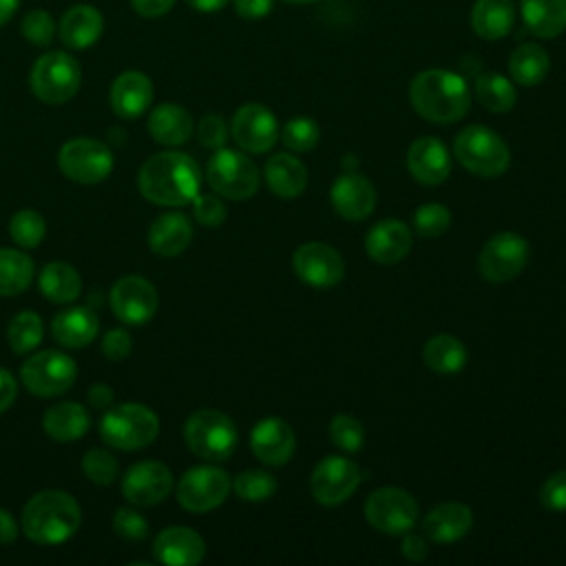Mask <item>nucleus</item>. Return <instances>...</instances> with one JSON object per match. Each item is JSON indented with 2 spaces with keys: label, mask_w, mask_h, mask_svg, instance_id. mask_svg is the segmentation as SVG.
Wrapping results in <instances>:
<instances>
[{
  "label": "nucleus",
  "mask_w": 566,
  "mask_h": 566,
  "mask_svg": "<svg viewBox=\"0 0 566 566\" xmlns=\"http://www.w3.org/2000/svg\"><path fill=\"white\" fill-rule=\"evenodd\" d=\"M201 170L197 161L179 150H164L144 161L137 175L139 192L166 208H179L192 203L199 195Z\"/></svg>",
  "instance_id": "obj_1"
},
{
  "label": "nucleus",
  "mask_w": 566,
  "mask_h": 566,
  "mask_svg": "<svg viewBox=\"0 0 566 566\" xmlns=\"http://www.w3.org/2000/svg\"><path fill=\"white\" fill-rule=\"evenodd\" d=\"M409 102L420 117L436 124H451L467 115L471 93L462 75L447 69H427L411 80Z\"/></svg>",
  "instance_id": "obj_2"
},
{
  "label": "nucleus",
  "mask_w": 566,
  "mask_h": 566,
  "mask_svg": "<svg viewBox=\"0 0 566 566\" xmlns=\"http://www.w3.org/2000/svg\"><path fill=\"white\" fill-rule=\"evenodd\" d=\"M24 535L42 546H55L75 535L82 511L75 497L60 489H46L35 493L22 509Z\"/></svg>",
  "instance_id": "obj_3"
},
{
  "label": "nucleus",
  "mask_w": 566,
  "mask_h": 566,
  "mask_svg": "<svg viewBox=\"0 0 566 566\" xmlns=\"http://www.w3.org/2000/svg\"><path fill=\"white\" fill-rule=\"evenodd\" d=\"M159 433V418L139 402L111 405L99 420L102 440L119 451H137L148 447Z\"/></svg>",
  "instance_id": "obj_4"
},
{
  "label": "nucleus",
  "mask_w": 566,
  "mask_h": 566,
  "mask_svg": "<svg viewBox=\"0 0 566 566\" xmlns=\"http://www.w3.org/2000/svg\"><path fill=\"white\" fill-rule=\"evenodd\" d=\"M453 155L462 168L484 179L504 175L511 164V150L506 142L482 124H471L455 135Z\"/></svg>",
  "instance_id": "obj_5"
},
{
  "label": "nucleus",
  "mask_w": 566,
  "mask_h": 566,
  "mask_svg": "<svg viewBox=\"0 0 566 566\" xmlns=\"http://www.w3.org/2000/svg\"><path fill=\"white\" fill-rule=\"evenodd\" d=\"M184 440L197 458L223 462L234 453L239 433L223 411L197 409L184 424Z\"/></svg>",
  "instance_id": "obj_6"
},
{
  "label": "nucleus",
  "mask_w": 566,
  "mask_h": 566,
  "mask_svg": "<svg viewBox=\"0 0 566 566\" xmlns=\"http://www.w3.org/2000/svg\"><path fill=\"white\" fill-rule=\"evenodd\" d=\"M82 82L80 64L64 51H49L40 55L29 73L31 93L44 104L69 102Z\"/></svg>",
  "instance_id": "obj_7"
},
{
  "label": "nucleus",
  "mask_w": 566,
  "mask_h": 566,
  "mask_svg": "<svg viewBox=\"0 0 566 566\" xmlns=\"http://www.w3.org/2000/svg\"><path fill=\"white\" fill-rule=\"evenodd\" d=\"M206 179L217 195L232 201L250 199L261 181L259 168L248 155L223 146L208 159Z\"/></svg>",
  "instance_id": "obj_8"
},
{
  "label": "nucleus",
  "mask_w": 566,
  "mask_h": 566,
  "mask_svg": "<svg viewBox=\"0 0 566 566\" xmlns=\"http://www.w3.org/2000/svg\"><path fill=\"white\" fill-rule=\"evenodd\" d=\"M77 365L60 349H44L29 356L20 367V378L27 391L40 398H53L69 391L75 382Z\"/></svg>",
  "instance_id": "obj_9"
},
{
  "label": "nucleus",
  "mask_w": 566,
  "mask_h": 566,
  "mask_svg": "<svg viewBox=\"0 0 566 566\" xmlns=\"http://www.w3.org/2000/svg\"><path fill=\"white\" fill-rule=\"evenodd\" d=\"M57 166L71 181L91 186L104 181L113 170L111 148L93 137H75L64 142L57 153Z\"/></svg>",
  "instance_id": "obj_10"
},
{
  "label": "nucleus",
  "mask_w": 566,
  "mask_h": 566,
  "mask_svg": "<svg viewBox=\"0 0 566 566\" xmlns=\"http://www.w3.org/2000/svg\"><path fill=\"white\" fill-rule=\"evenodd\" d=\"M531 256L528 241L511 230L493 234L480 250L478 268L489 283H506L522 274Z\"/></svg>",
  "instance_id": "obj_11"
},
{
  "label": "nucleus",
  "mask_w": 566,
  "mask_h": 566,
  "mask_svg": "<svg viewBox=\"0 0 566 566\" xmlns=\"http://www.w3.org/2000/svg\"><path fill=\"white\" fill-rule=\"evenodd\" d=\"M232 489L230 475L212 464L188 469L177 482V500L190 513H208L221 506Z\"/></svg>",
  "instance_id": "obj_12"
},
{
  "label": "nucleus",
  "mask_w": 566,
  "mask_h": 566,
  "mask_svg": "<svg viewBox=\"0 0 566 566\" xmlns=\"http://www.w3.org/2000/svg\"><path fill=\"white\" fill-rule=\"evenodd\" d=\"M367 522L387 535H402L416 526L418 502L398 486L376 489L365 502Z\"/></svg>",
  "instance_id": "obj_13"
},
{
  "label": "nucleus",
  "mask_w": 566,
  "mask_h": 566,
  "mask_svg": "<svg viewBox=\"0 0 566 566\" xmlns=\"http://www.w3.org/2000/svg\"><path fill=\"white\" fill-rule=\"evenodd\" d=\"M360 484V469L340 455L323 458L310 478V491L323 506H338L354 495Z\"/></svg>",
  "instance_id": "obj_14"
},
{
  "label": "nucleus",
  "mask_w": 566,
  "mask_h": 566,
  "mask_svg": "<svg viewBox=\"0 0 566 566\" xmlns=\"http://www.w3.org/2000/svg\"><path fill=\"white\" fill-rule=\"evenodd\" d=\"M292 268L296 276L310 287H334L345 274V261L332 245L323 241H307L292 254Z\"/></svg>",
  "instance_id": "obj_15"
},
{
  "label": "nucleus",
  "mask_w": 566,
  "mask_h": 566,
  "mask_svg": "<svg viewBox=\"0 0 566 566\" xmlns=\"http://www.w3.org/2000/svg\"><path fill=\"white\" fill-rule=\"evenodd\" d=\"M111 307L122 323L144 325L155 316L159 307V294L148 279L126 274L111 287Z\"/></svg>",
  "instance_id": "obj_16"
},
{
  "label": "nucleus",
  "mask_w": 566,
  "mask_h": 566,
  "mask_svg": "<svg viewBox=\"0 0 566 566\" xmlns=\"http://www.w3.org/2000/svg\"><path fill=\"white\" fill-rule=\"evenodd\" d=\"M232 139L245 153H268L279 137V122L263 104H243L230 124Z\"/></svg>",
  "instance_id": "obj_17"
},
{
  "label": "nucleus",
  "mask_w": 566,
  "mask_h": 566,
  "mask_svg": "<svg viewBox=\"0 0 566 566\" xmlns=\"http://www.w3.org/2000/svg\"><path fill=\"white\" fill-rule=\"evenodd\" d=\"M172 491V473L159 460L135 462L122 480L124 497L135 506H155Z\"/></svg>",
  "instance_id": "obj_18"
},
{
  "label": "nucleus",
  "mask_w": 566,
  "mask_h": 566,
  "mask_svg": "<svg viewBox=\"0 0 566 566\" xmlns=\"http://www.w3.org/2000/svg\"><path fill=\"white\" fill-rule=\"evenodd\" d=\"M250 447L263 464L283 467L294 455L296 438L292 427L283 418L270 416L254 424L250 433Z\"/></svg>",
  "instance_id": "obj_19"
},
{
  "label": "nucleus",
  "mask_w": 566,
  "mask_h": 566,
  "mask_svg": "<svg viewBox=\"0 0 566 566\" xmlns=\"http://www.w3.org/2000/svg\"><path fill=\"white\" fill-rule=\"evenodd\" d=\"M334 210L347 221H363L376 208V188L358 172H343L329 190Z\"/></svg>",
  "instance_id": "obj_20"
},
{
  "label": "nucleus",
  "mask_w": 566,
  "mask_h": 566,
  "mask_svg": "<svg viewBox=\"0 0 566 566\" xmlns=\"http://www.w3.org/2000/svg\"><path fill=\"white\" fill-rule=\"evenodd\" d=\"M407 168L422 186H438L451 172V155L438 137H420L407 150Z\"/></svg>",
  "instance_id": "obj_21"
},
{
  "label": "nucleus",
  "mask_w": 566,
  "mask_h": 566,
  "mask_svg": "<svg viewBox=\"0 0 566 566\" xmlns=\"http://www.w3.org/2000/svg\"><path fill=\"white\" fill-rule=\"evenodd\" d=\"M153 555L168 566H195L206 555V542L188 526H168L155 537Z\"/></svg>",
  "instance_id": "obj_22"
},
{
  "label": "nucleus",
  "mask_w": 566,
  "mask_h": 566,
  "mask_svg": "<svg viewBox=\"0 0 566 566\" xmlns=\"http://www.w3.org/2000/svg\"><path fill=\"white\" fill-rule=\"evenodd\" d=\"M413 243V234L407 223L398 219H382L365 234L367 254L382 265L402 261Z\"/></svg>",
  "instance_id": "obj_23"
},
{
  "label": "nucleus",
  "mask_w": 566,
  "mask_h": 566,
  "mask_svg": "<svg viewBox=\"0 0 566 566\" xmlns=\"http://www.w3.org/2000/svg\"><path fill=\"white\" fill-rule=\"evenodd\" d=\"M111 108L122 119L139 117L153 102V82L139 71H124L111 84Z\"/></svg>",
  "instance_id": "obj_24"
},
{
  "label": "nucleus",
  "mask_w": 566,
  "mask_h": 566,
  "mask_svg": "<svg viewBox=\"0 0 566 566\" xmlns=\"http://www.w3.org/2000/svg\"><path fill=\"white\" fill-rule=\"evenodd\" d=\"M473 526V513L462 502H442L433 506L424 520L422 531L429 539L438 544H451L462 539Z\"/></svg>",
  "instance_id": "obj_25"
},
{
  "label": "nucleus",
  "mask_w": 566,
  "mask_h": 566,
  "mask_svg": "<svg viewBox=\"0 0 566 566\" xmlns=\"http://www.w3.org/2000/svg\"><path fill=\"white\" fill-rule=\"evenodd\" d=\"M97 332H99V318L91 307H84V305H71L57 312L51 321L53 338L69 349L86 347L91 340H95Z\"/></svg>",
  "instance_id": "obj_26"
},
{
  "label": "nucleus",
  "mask_w": 566,
  "mask_h": 566,
  "mask_svg": "<svg viewBox=\"0 0 566 566\" xmlns=\"http://www.w3.org/2000/svg\"><path fill=\"white\" fill-rule=\"evenodd\" d=\"M192 241V223L184 212L159 214L148 230V245L159 256H177Z\"/></svg>",
  "instance_id": "obj_27"
},
{
  "label": "nucleus",
  "mask_w": 566,
  "mask_h": 566,
  "mask_svg": "<svg viewBox=\"0 0 566 566\" xmlns=\"http://www.w3.org/2000/svg\"><path fill=\"white\" fill-rule=\"evenodd\" d=\"M104 31V18L93 4H75L60 20V38L69 49L93 46Z\"/></svg>",
  "instance_id": "obj_28"
},
{
  "label": "nucleus",
  "mask_w": 566,
  "mask_h": 566,
  "mask_svg": "<svg viewBox=\"0 0 566 566\" xmlns=\"http://www.w3.org/2000/svg\"><path fill=\"white\" fill-rule=\"evenodd\" d=\"M192 117L190 113L172 102L159 104L153 108L148 117V130L157 144L164 146H181L192 135Z\"/></svg>",
  "instance_id": "obj_29"
},
{
  "label": "nucleus",
  "mask_w": 566,
  "mask_h": 566,
  "mask_svg": "<svg viewBox=\"0 0 566 566\" xmlns=\"http://www.w3.org/2000/svg\"><path fill=\"white\" fill-rule=\"evenodd\" d=\"M268 188L281 199L298 197L307 186V168L290 153H276L265 161Z\"/></svg>",
  "instance_id": "obj_30"
},
{
  "label": "nucleus",
  "mask_w": 566,
  "mask_h": 566,
  "mask_svg": "<svg viewBox=\"0 0 566 566\" xmlns=\"http://www.w3.org/2000/svg\"><path fill=\"white\" fill-rule=\"evenodd\" d=\"M42 427L55 442H73L88 431L91 416L80 402H57L44 411Z\"/></svg>",
  "instance_id": "obj_31"
},
{
  "label": "nucleus",
  "mask_w": 566,
  "mask_h": 566,
  "mask_svg": "<svg viewBox=\"0 0 566 566\" xmlns=\"http://www.w3.org/2000/svg\"><path fill=\"white\" fill-rule=\"evenodd\" d=\"M515 24L513 0H475L471 9V29L482 40H500Z\"/></svg>",
  "instance_id": "obj_32"
},
{
  "label": "nucleus",
  "mask_w": 566,
  "mask_h": 566,
  "mask_svg": "<svg viewBox=\"0 0 566 566\" xmlns=\"http://www.w3.org/2000/svg\"><path fill=\"white\" fill-rule=\"evenodd\" d=\"M522 20L531 33L551 40L566 31V0H520Z\"/></svg>",
  "instance_id": "obj_33"
},
{
  "label": "nucleus",
  "mask_w": 566,
  "mask_h": 566,
  "mask_svg": "<svg viewBox=\"0 0 566 566\" xmlns=\"http://www.w3.org/2000/svg\"><path fill=\"white\" fill-rule=\"evenodd\" d=\"M38 285H40V292L51 303L71 305L73 301H77L82 292V276L73 265L64 261H51L42 268L38 276Z\"/></svg>",
  "instance_id": "obj_34"
},
{
  "label": "nucleus",
  "mask_w": 566,
  "mask_h": 566,
  "mask_svg": "<svg viewBox=\"0 0 566 566\" xmlns=\"http://www.w3.org/2000/svg\"><path fill=\"white\" fill-rule=\"evenodd\" d=\"M424 365L442 376H451L464 369L469 360V352L462 340H458L451 334H436L424 343L422 349Z\"/></svg>",
  "instance_id": "obj_35"
},
{
  "label": "nucleus",
  "mask_w": 566,
  "mask_h": 566,
  "mask_svg": "<svg viewBox=\"0 0 566 566\" xmlns=\"http://www.w3.org/2000/svg\"><path fill=\"white\" fill-rule=\"evenodd\" d=\"M551 60L544 46L535 42H524L515 46V51L509 57V73L513 82L520 86H537L548 75Z\"/></svg>",
  "instance_id": "obj_36"
},
{
  "label": "nucleus",
  "mask_w": 566,
  "mask_h": 566,
  "mask_svg": "<svg viewBox=\"0 0 566 566\" xmlns=\"http://www.w3.org/2000/svg\"><path fill=\"white\" fill-rule=\"evenodd\" d=\"M33 261L15 248H0V296H18L33 281Z\"/></svg>",
  "instance_id": "obj_37"
},
{
  "label": "nucleus",
  "mask_w": 566,
  "mask_h": 566,
  "mask_svg": "<svg viewBox=\"0 0 566 566\" xmlns=\"http://www.w3.org/2000/svg\"><path fill=\"white\" fill-rule=\"evenodd\" d=\"M475 97L491 113H509L517 102V91L500 73H480L475 77Z\"/></svg>",
  "instance_id": "obj_38"
},
{
  "label": "nucleus",
  "mask_w": 566,
  "mask_h": 566,
  "mask_svg": "<svg viewBox=\"0 0 566 566\" xmlns=\"http://www.w3.org/2000/svg\"><path fill=\"white\" fill-rule=\"evenodd\" d=\"M42 334H44V327H42V321L35 312L31 310H22L18 312L9 327H7V338H9V345L15 354H29L33 352L40 340H42Z\"/></svg>",
  "instance_id": "obj_39"
},
{
  "label": "nucleus",
  "mask_w": 566,
  "mask_h": 566,
  "mask_svg": "<svg viewBox=\"0 0 566 566\" xmlns=\"http://www.w3.org/2000/svg\"><path fill=\"white\" fill-rule=\"evenodd\" d=\"M9 234L11 239L20 245V248H35L42 243L44 234H46V223H44V217L38 212V210H31V208H24V210H18L11 221H9Z\"/></svg>",
  "instance_id": "obj_40"
},
{
  "label": "nucleus",
  "mask_w": 566,
  "mask_h": 566,
  "mask_svg": "<svg viewBox=\"0 0 566 566\" xmlns=\"http://www.w3.org/2000/svg\"><path fill=\"white\" fill-rule=\"evenodd\" d=\"M232 489L245 502H263L276 493V480L268 471L248 469L232 480Z\"/></svg>",
  "instance_id": "obj_41"
},
{
  "label": "nucleus",
  "mask_w": 566,
  "mask_h": 566,
  "mask_svg": "<svg viewBox=\"0 0 566 566\" xmlns=\"http://www.w3.org/2000/svg\"><path fill=\"white\" fill-rule=\"evenodd\" d=\"M329 438L332 442L347 453H356L365 444V429L363 422L349 413H338L329 422Z\"/></svg>",
  "instance_id": "obj_42"
},
{
  "label": "nucleus",
  "mask_w": 566,
  "mask_h": 566,
  "mask_svg": "<svg viewBox=\"0 0 566 566\" xmlns=\"http://www.w3.org/2000/svg\"><path fill=\"white\" fill-rule=\"evenodd\" d=\"M411 221H413L416 234H420L424 239H433L449 230L451 212L442 203H422L420 208H416Z\"/></svg>",
  "instance_id": "obj_43"
},
{
  "label": "nucleus",
  "mask_w": 566,
  "mask_h": 566,
  "mask_svg": "<svg viewBox=\"0 0 566 566\" xmlns=\"http://www.w3.org/2000/svg\"><path fill=\"white\" fill-rule=\"evenodd\" d=\"M281 137H283V144L290 150L307 153L318 144L321 130H318V124L312 117H294L283 126Z\"/></svg>",
  "instance_id": "obj_44"
},
{
  "label": "nucleus",
  "mask_w": 566,
  "mask_h": 566,
  "mask_svg": "<svg viewBox=\"0 0 566 566\" xmlns=\"http://www.w3.org/2000/svg\"><path fill=\"white\" fill-rule=\"evenodd\" d=\"M82 471L84 475L95 484H113L119 475V464L113 453L106 449H88L82 458Z\"/></svg>",
  "instance_id": "obj_45"
},
{
  "label": "nucleus",
  "mask_w": 566,
  "mask_h": 566,
  "mask_svg": "<svg viewBox=\"0 0 566 566\" xmlns=\"http://www.w3.org/2000/svg\"><path fill=\"white\" fill-rule=\"evenodd\" d=\"M20 31H22V35H24L31 44H35V46H49L51 40H53V35H55V22H53V18H51L46 11L33 9V11H29V13L22 18Z\"/></svg>",
  "instance_id": "obj_46"
},
{
  "label": "nucleus",
  "mask_w": 566,
  "mask_h": 566,
  "mask_svg": "<svg viewBox=\"0 0 566 566\" xmlns=\"http://www.w3.org/2000/svg\"><path fill=\"white\" fill-rule=\"evenodd\" d=\"M192 217L206 228H217L226 221V206H223L221 197L199 192L192 199Z\"/></svg>",
  "instance_id": "obj_47"
},
{
  "label": "nucleus",
  "mask_w": 566,
  "mask_h": 566,
  "mask_svg": "<svg viewBox=\"0 0 566 566\" xmlns=\"http://www.w3.org/2000/svg\"><path fill=\"white\" fill-rule=\"evenodd\" d=\"M113 528L119 537L130 539V542H139L148 535V522L135 509H117V513L113 517Z\"/></svg>",
  "instance_id": "obj_48"
},
{
  "label": "nucleus",
  "mask_w": 566,
  "mask_h": 566,
  "mask_svg": "<svg viewBox=\"0 0 566 566\" xmlns=\"http://www.w3.org/2000/svg\"><path fill=\"white\" fill-rule=\"evenodd\" d=\"M539 502L548 511H566V471H557L546 478V482L539 489Z\"/></svg>",
  "instance_id": "obj_49"
},
{
  "label": "nucleus",
  "mask_w": 566,
  "mask_h": 566,
  "mask_svg": "<svg viewBox=\"0 0 566 566\" xmlns=\"http://www.w3.org/2000/svg\"><path fill=\"white\" fill-rule=\"evenodd\" d=\"M197 137L206 148H221L228 139V124L221 115H203L197 126Z\"/></svg>",
  "instance_id": "obj_50"
},
{
  "label": "nucleus",
  "mask_w": 566,
  "mask_h": 566,
  "mask_svg": "<svg viewBox=\"0 0 566 566\" xmlns=\"http://www.w3.org/2000/svg\"><path fill=\"white\" fill-rule=\"evenodd\" d=\"M130 352H133V338L126 329L115 327L102 336V354L108 360H124L130 356Z\"/></svg>",
  "instance_id": "obj_51"
},
{
  "label": "nucleus",
  "mask_w": 566,
  "mask_h": 566,
  "mask_svg": "<svg viewBox=\"0 0 566 566\" xmlns=\"http://www.w3.org/2000/svg\"><path fill=\"white\" fill-rule=\"evenodd\" d=\"M234 11L245 20H259L272 11V0H234Z\"/></svg>",
  "instance_id": "obj_52"
},
{
  "label": "nucleus",
  "mask_w": 566,
  "mask_h": 566,
  "mask_svg": "<svg viewBox=\"0 0 566 566\" xmlns=\"http://www.w3.org/2000/svg\"><path fill=\"white\" fill-rule=\"evenodd\" d=\"M18 398V380L15 376L0 367V413H4Z\"/></svg>",
  "instance_id": "obj_53"
},
{
  "label": "nucleus",
  "mask_w": 566,
  "mask_h": 566,
  "mask_svg": "<svg viewBox=\"0 0 566 566\" xmlns=\"http://www.w3.org/2000/svg\"><path fill=\"white\" fill-rule=\"evenodd\" d=\"M405 537H402V544H400V553L407 557V559H411V562H422L424 557H427V553H429V548H427V542L420 537V535H416V533H402Z\"/></svg>",
  "instance_id": "obj_54"
},
{
  "label": "nucleus",
  "mask_w": 566,
  "mask_h": 566,
  "mask_svg": "<svg viewBox=\"0 0 566 566\" xmlns=\"http://www.w3.org/2000/svg\"><path fill=\"white\" fill-rule=\"evenodd\" d=\"M130 4L144 18H159L172 9L175 0H130Z\"/></svg>",
  "instance_id": "obj_55"
},
{
  "label": "nucleus",
  "mask_w": 566,
  "mask_h": 566,
  "mask_svg": "<svg viewBox=\"0 0 566 566\" xmlns=\"http://www.w3.org/2000/svg\"><path fill=\"white\" fill-rule=\"evenodd\" d=\"M86 396H88L91 407H95V409H108L113 405V389L104 382H95Z\"/></svg>",
  "instance_id": "obj_56"
},
{
  "label": "nucleus",
  "mask_w": 566,
  "mask_h": 566,
  "mask_svg": "<svg viewBox=\"0 0 566 566\" xmlns=\"http://www.w3.org/2000/svg\"><path fill=\"white\" fill-rule=\"evenodd\" d=\"M18 522L15 517L7 511V509H0V544H11L15 542L18 537Z\"/></svg>",
  "instance_id": "obj_57"
},
{
  "label": "nucleus",
  "mask_w": 566,
  "mask_h": 566,
  "mask_svg": "<svg viewBox=\"0 0 566 566\" xmlns=\"http://www.w3.org/2000/svg\"><path fill=\"white\" fill-rule=\"evenodd\" d=\"M195 11L201 13H214L228 4V0H186Z\"/></svg>",
  "instance_id": "obj_58"
},
{
  "label": "nucleus",
  "mask_w": 566,
  "mask_h": 566,
  "mask_svg": "<svg viewBox=\"0 0 566 566\" xmlns=\"http://www.w3.org/2000/svg\"><path fill=\"white\" fill-rule=\"evenodd\" d=\"M18 4H20V0H0V27L11 20Z\"/></svg>",
  "instance_id": "obj_59"
},
{
  "label": "nucleus",
  "mask_w": 566,
  "mask_h": 566,
  "mask_svg": "<svg viewBox=\"0 0 566 566\" xmlns=\"http://www.w3.org/2000/svg\"><path fill=\"white\" fill-rule=\"evenodd\" d=\"M283 2H290V4H312V2H318V0H283Z\"/></svg>",
  "instance_id": "obj_60"
}]
</instances>
